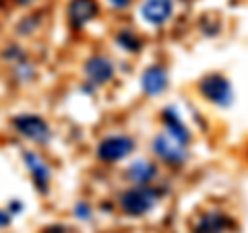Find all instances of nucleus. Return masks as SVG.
<instances>
[{
  "label": "nucleus",
  "instance_id": "1",
  "mask_svg": "<svg viewBox=\"0 0 248 233\" xmlns=\"http://www.w3.org/2000/svg\"><path fill=\"white\" fill-rule=\"evenodd\" d=\"M120 204L124 208V213L139 217V215H145L149 208L155 204V192H151L149 188H135V190H128L122 194L120 198Z\"/></svg>",
  "mask_w": 248,
  "mask_h": 233
},
{
  "label": "nucleus",
  "instance_id": "2",
  "mask_svg": "<svg viewBox=\"0 0 248 233\" xmlns=\"http://www.w3.org/2000/svg\"><path fill=\"white\" fill-rule=\"evenodd\" d=\"M15 128H17L23 136H27L35 143H46L50 138L48 124H46L40 116H31V114L19 116V118H15Z\"/></svg>",
  "mask_w": 248,
  "mask_h": 233
},
{
  "label": "nucleus",
  "instance_id": "3",
  "mask_svg": "<svg viewBox=\"0 0 248 233\" xmlns=\"http://www.w3.org/2000/svg\"><path fill=\"white\" fill-rule=\"evenodd\" d=\"M201 93H203L207 99H211L213 103H217V105H228L232 102V87H230V83L223 79V76H219V74L207 76V79L201 83Z\"/></svg>",
  "mask_w": 248,
  "mask_h": 233
},
{
  "label": "nucleus",
  "instance_id": "4",
  "mask_svg": "<svg viewBox=\"0 0 248 233\" xmlns=\"http://www.w3.org/2000/svg\"><path fill=\"white\" fill-rule=\"evenodd\" d=\"M153 151L159 155L161 159H166L170 163H180L186 159V149H184V143L178 141L176 136L168 134H161L153 141Z\"/></svg>",
  "mask_w": 248,
  "mask_h": 233
},
{
  "label": "nucleus",
  "instance_id": "5",
  "mask_svg": "<svg viewBox=\"0 0 248 233\" xmlns=\"http://www.w3.org/2000/svg\"><path fill=\"white\" fill-rule=\"evenodd\" d=\"M133 151V141L128 136H110L99 145V157L104 161H118Z\"/></svg>",
  "mask_w": 248,
  "mask_h": 233
},
{
  "label": "nucleus",
  "instance_id": "6",
  "mask_svg": "<svg viewBox=\"0 0 248 233\" xmlns=\"http://www.w3.org/2000/svg\"><path fill=\"white\" fill-rule=\"evenodd\" d=\"M143 17L151 25H161L172 17V0H145L143 2Z\"/></svg>",
  "mask_w": 248,
  "mask_h": 233
},
{
  "label": "nucleus",
  "instance_id": "7",
  "mask_svg": "<svg viewBox=\"0 0 248 233\" xmlns=\"http://www.w3.org/2000/svg\"><path fill=\"white\" fill-rule=\"evenodd\" d=\"M85 73H87L89 81L95 83V85H104L108 83L114 76V66L112 62L104 58V56H95L87 62V66H85Z\"/></svg>",
  "mask_w": 248,
  "mask_h": 233
},
{
  "label": "nucleus",
  "instance_id": "8",
  "mask_svg": "<svg viewBox=\"0 0 248 233\" xmlns=\"http://www.w3.org/2000/svg\"><path fill=\"white\" fill-rule=\"evenodd\" d=\"M97 15V0H73L68 6V17L77 27L85 25Z\"/></svg>",
  "mask_w": 248,
  "mask_h": 233
},
{
  "label": "nucleus",
  "instance_id": "9",
  "mask_svg": "<svg viewBox=\"0 0 248 233\" xmlns=\"http://www.w3.org/2000/svg\"><path fill=\"white\" fill-rule=\"evenodd\" d=\"M141 85H143L145 93H149V95H159V93H164L168 87V74L161 66H151L145 71Z\"/></svg>",
  "mask_w": 248,
  "mask_h": 233
},
{
  "label": "nucleus",
  "instance_id": "10",
  "mask_svg": "<svg viewBox=\"0 0 248 233\" xmlns=\"http://www.w3.org/2000/svg\"><path fill=\"white\" fill-rule=\"evenodd\" d=\"M232 227V221L221 213H209L197 223L195 233H226V229Z\"/></svg>",
  "mask_w": 248,
  "mask_h": 233
},
{
  "label": "nucleus",
  "instance_id": "11",
  "mask_svg": "<svg viewBox=\"0 0 248 233\" xmlns=\"http://www.w3.org/2000/svg\"><path fill=\"white\" fill-rule=\"evenodd\" d=\"M25 161H27L29 172L33 174V177H35L37 186H40L42 190H46L48 180H50V172H48V167H46V163L37 157V155H33V153H25Z\"/></svg>",
  "mask_w": 248,
  "mask_h": 233
},
{
  "label": "nucleus",
  "instance_id": "12",
  "mask_svg": "<svg viewBox=\"0 0 248 233\" xmlns=\"http://www.w3.org/2000/svg\"><path fill=\"white\" fill-rule=\"evenodd\" d=\"M164 120H166V126H168V132H170V134L176 136L178 141H182V143L188 141V132H186L184 124L180 122V118H178V114H176V112L166 110V112H164Z\"/></svg>",
  "mask_w": 248,
  "mask_h": 233
},
{
  "label": "nucleus",
  "instance_id": "13",
  "mask_svg": "<svg viewBox=\"0 0 248 233\" xmlns=\"http://www.w3.org/2000/svg\"><path fill=\"white\" fill-rule=\"evenodd\" d=\"M153 175H155V167L147 161H137L135 165L130 167V177H133V182L141 184V186H145Z\"/></svg>",
  "mask_w": 248,
  "mask_h": 233
},
{
  "label": "nucleus",
  "instance_id": "14",
  "mask_svg": "<svg viewBox=\"0 0 248 233\" xmlns=\"http://www.w3.org/2000/svg\"><path fill=\"white\" fill-rule=\"evenodd\" d=\"M120 44L126 45L130 52H135V50L139 48V40H137L133 33H130V31H124V35H120Z\"/></svg>",
  "mask_w": 248,
  "mask_h": 233
},
{
  "label": "nucleus",
  "instance_id": "15",
  "mask_svg": "<svg viewBox=\"0 0 248 233\" xmlns=\"http://www.w3.org/2000/svg\"><path fill=\"white\" fill-rule=\"evenodd\" d=\"M130 2V0H112V4L114 6H126Z\"/></svg>",
  "mask_w": 248,
  "mask_h": 233
},
{
  "label": "nucleus",
  "instance_id": "16",
  "mask_svg": "<svg viewBox=\"0 0 248 233\" xmlns=\"http://www.w3.org/2000/svg\"><path fill=\"white\" fill-rule=\"evenodd\" d=\"M21 4H29V2H33V0H19Z\"/></svg>",
  "mask_w": 248,
  "mask_h": 233
}]
</instances>
